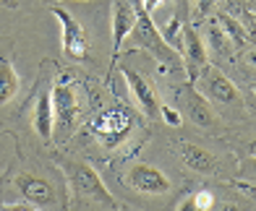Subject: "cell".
<instances>
[{"mask_svg": "<svg viewBox=\"0 0 256 211\" xmlns=\"http://www.w3.org/2000/svg\"><path fill=\"white\" fill-rule=\"evenodd\" d=\"M60 167L66 172L68 188H71L74 198H81V201H89L94 206H108L115 209V198L110 196V191L104 188L102 178L97 175V170L86 162H74V159H63Z\"/></svg>", "mask_w": 256, "mask_h": 211, "instance_id": "cell-1", "label": "cell"}, {"mask_svg": "<svg viewBox=\"0 0 256 211\" xmlns=\"http://www.w3.org/2000/svg\"><path fill=\"white\" fill-rule=\"evenodd\" d=\"M134 5H136V23H134L131 34H128L131 44L149 50L160 63H178L180 52L176 50V47H170L168 39L162 37V31L154 26V21H152V13L142 5V0H134Z\"/></svg>", "mask_w": 256, "mask_h": 211, "instance_id": "cell-2", "label": "cell"}, {"mask_svg": "<svg viewBox=\"0 0 256 211\" xmlns=\"http://www.w3.org/2000/svg\"><path fill=\"white\" fill-rule=\"evenodd\" d=\"M52 16L60 21V42H63L66 57H71V60H84V57L89 55L86 29L60 5H52Z\"/></svg>", "mask_w": 256, "mask_h": 211, "instance_id": "cell-3", "label": "cell"}, {"mask_svg": "<svg viewBox=\"0 0 256 211\" xmlns=\"http://www.w3.org/2000/svg\"><path fill=\"white\" fill-rule=\"evenodd\" d=\"M123 78H126L128 89H131V97L136 102V107L142 110L149 120H157L160 117V99H157L152 84H149L142 73H136L134 68H123Z\"/></svg>", "mask_w": 256, "mask_h": 211, "instance_id": "cell-4", "label": "cell"}, {"mask_svg": "<svg viewBox=\"0 0 256 211\" xmlns=\"http://www.w3.org/2000/svg\"><path fill=\"white\" fill-rule=\"evenodd\" d=\"M50 99H52V110H55V123L60 128H71V123L78 115V97L71 81H58L50 89Z\"/></svg>", "mask_w": 256, "mask_h": 211, "instance_id": "cell-5", "label": "cell"}, {"mask_svg": "<svg viewBox=\"0 0 256 211\" xmlns=\"http://www.w3.org/2000/svg\"><path fill=\"white\" fill-rule=\"evenodd\" d=\"M128 185L138 193H149V196H162L170 191V180L165 178V172H160L152 164H134L128 170Z\"/></svg>", "mask_w": 256, "mask_h": 211, "instance_id": "cell-6", "label": "cell"}, {"mask_svg": "<svg viewBox=\"0 0 256 211\" xmlns=\"http://www.w3.org/2000/svg\"><path fill=\"white\" fill-rule=\"evenodd\" d=\"M110 29H112V63L118 60L120 47L128 39L134 23H136V5L131 0H112V18H110Z\"/></svg>", "mask_w": 256, "mask_h": 211, "instance_id": "cell-7", "label": "cell"}, {"mask_svg": "<svg viewBox=\"0 0 256 211\" xmlns=\"http://www.w3.org/2000/svg\"><path fill=\"white\" fill-rule=\"evenodd\" d=\"M180 55L186 57V65H188V73L196 81L199 70L204 65H209L206 60V44L202 42V37L194 31V26H183L180 29Z\"/></svg>", "mask_w": 256, "mask_h": 211, "instance_id": "cell-8", "label": "cell"}, {"mask_svg": "<svg viewBox=\"0 0 256 211\" xmlns=\"http://www.w3.org/2000/svg\"><path fill=\"white\" fill-rule=\"evenodd\" d=\"M199 76H202V84H204V94L209 99H217V102H236L238 99V89L236 84L225 76V73H220L217 68L212 65H204L199 70Z\"/></svg>", "mask_w": 256, "mask_h": 211, "instance_id": "cell-9", "label": "cell"}, {"mask_svg": "<svg viewBox=\"0 0 256 211\" xmlns=\"http://www.w3.org/2000/svg\"><path fill=\"white\" fill-rule=\"evenodd\" d=\"M183 104H186V115H188V120H194L196 125H202V128L214 125L217 117H214L212 104H209L206 94H202L194 84L186 86V91H183Z\"/></svg>", "mask_w": 256, "mask_h": 211, "instance_id": "cell-10", "label": "cell"}, {"mask_svg": "<svg viewBox=\"0 0 256 211\" xmlns=\"http://www.w3.org/2000/svg\"><path fill=\"white\" fill-rule=\"evenodd\" d=\"M16 188L21 191V196H24L29 204H34V206H52V201H55L52 185L48 180L37 178V175H18Z\"/></svg>", "mask_w": 256, "mask_h": 211, "instance_id": "cell-11", "label": "cell"}, {"mask_svg": "<svg viewBox=\"0 0 256 211\" xmlns=\"http://www.w3.org/2000/svg\"><path fill=\"white\" fill-rule=\"evenodd\" d=\"M32 125H34V133H37L42 141H52V131H55V110H52L50 91L40 94L37 104H34Z\"/></svg>", "mask_w": 256, "mask_h": 211, "instance_id": "cell-12", "label": "cell"}, {"mask_svg": "<svg viewBox=\"0 0 256 211\" xmlns=\"http://www.w3.org/2000/svg\"><path fill=\"white\" fill-rule=\"evenodd\" d=\"M180 157H183V162L188 164L191 170H196V172H214V167H217L214 157L209 154L206 149L196 146V144H180Z\"/></svg>", "mask_w": 256, "mask_h": 211, "instance_id": "cell-13", "label": "cell"}, {"mask_svg": "<svg viewBox=\"0 0 256 211\" xmlns=\"http://www.w3.org/2000/svg\"><path fill=\"white\" fill-rule=\"evenodd\" d=\"M21 78L10 60H0V104H8L18 94Z\"/></svg>", "mask_w": 256, "mask_h": 211, "instance_id": "cell-14", "label": "cell"}, {"mask_svg": "<svg viewBox=\"0 0 256 211\" xmlns=\"http://www.w3.org/2000/svg\"><path fill=\"white\" fill-rule=\"evenodd\" d=\"M126 128H128V117L126 115H104V120H100V136H104V141L112 146L115 141H118L123 133H126Z\"/></svg>", "mask_w": 256, "mask_h": 211, "instance_id": "cell-15", "label": "cell"}, {"mask_svg": "<svg viewBox=\"0 0 256 211\" xmlns=\"http://www.w3.org/2000/svg\"><path fill=\"white\" fill-rule=\"evenodd\" d=\"M217 26L222 29V34L232 42V44H246V31H243V26L232 18V16H228V13H222L217 18Z\"/></svg>", "mask_w": 256, "mask_h": 211, "instance_id": "cell-16", "label": "cell"}, {"mask_svg": "<svg viewBox=\"0 0 256 211\" xmlns=\"http://www.w3.org/2000/svg\"><path fill=\"white\" fill-rule=\"evenodd\" d=\"M212 204H214V198H212V193H206V191H199L191 201H186L180 209H199V211H206V209H212Z\"/></svg>", "mask_w": 256, "mask_h": 211, "instance_id": "cell-17", "label": "cell"}, {"mask_svg": "<svg viewBox=\"0 0 256 211\" xmlns=\"http://www.w3.org/2000/svg\"><path fill=\"white\" fill-rule=\"evenodd\" d=\"M160 117H162V120H165L168 125H172V128H178V125L183 123L180 112L172 110V107H168V104H160Z\"/></svg>", "mask_w": 256, "mask_h": 211, "instance_id": "cell-18", "label": "cell"}, {"mask_svg": "<svg viewBox=\"0 0 256 211\" xmlns=\"http://www.w3.org/2000/svg\"><path fill=\"white\" fill-rule=\"evenodd\" d=\"M214 3H217V0H196V8H199L202 16H206V13H212V10H214Z\"/></svg>", "mask_w": 256, "mask_h": 211, "instance_id": "cell-19", "label": "cell"}, {"mask_svg": "<svg viewBox=\"0 0 256 211\" xmlns=\"http://www.w3.org/2000/svg\"><path fill=\"white\" fill-rule=\"evenodd\" d=\"M142 5L149 10V13H154V10H157V5H160V0H142Z\"/></svg>", "mask_w": 256, "mask_h": 211, "instance_id": "cell-20", "label": "cell"}, {"mask_svg": "<svg viewBox=\"0 0 256 211\" xmlns=\"http://www.w3.org/2000/svg\"><path fill=\"white\" fill-rule=\"evenodd\" d=\"M238 188H240L243 193H248V196H254V198H256V188H254V185H246V183H238Z\"/></svg>", "mask_w": 256, "mask_h": 211, "instance_id": "cell-21", "label": "cell"}, {"mask_svg": "<svg viewBox=\"0 0 256 211\" xmlns=\"http://www.w3.org/2000/svg\"><path fill=\"white\" fill-rule=\"evenodd\" d=\"M246 60H248V65H254V68H256V47L246 52Z\"/></svg>", "mask_w": 256, "mask_h": 211, "instance_id": "cell-22", "label": "cell"}, {"mask_svg": "<svg viewBox=\"0 0 256 211\" xmlns=\"http://www.w3.org/2000/svg\"><path fill=\"white\" fill-rule=\"evenodd\" d=\"M248 151H251V154H254V157H256V141H254V144H251V146H248Z\"/></svg>", "mask_w": 256, "mask_h": 211, "instance_id": "cell-23", "label": "cell"}]
</instances>
